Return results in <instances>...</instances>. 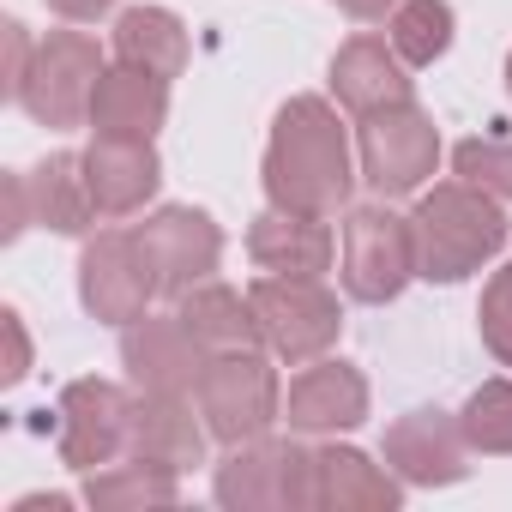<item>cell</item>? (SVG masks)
Listing matches in <instances>:
<instances>
[{
  "mask_svg": "<svg viewBox=\"0 0 512 512\" xmlns=\"http://www.w3.org/2000/svg\"><path fill=\"white\" fill-rule=\"evenodd\" d=\"M350 187H356V169H350V145H344L332 103L290 97L278 109L272 145H266V199L284 211H302V217H338Z\"/></svg>",
  "mask_w": 512,
  "mask_h": 512,
  "instance_id": "1",
  "label": "cell"
},
{
  "mask_svg": "<svg viewBox=\"0 0 512 512\" xmlns=\"http://www.w3.org/2000/svg\"><path fill=\"white\" fill-rule=\"evenodd\" d=\"M410 241H416V278L458 284L506 247V211L494 193L470 181H446L422 193V205L410 211Z\"/></svg>",
  "mask_w": 512,
  "mask_h": 512,
  "instance_id": "2",
  "label": "cell"
},
{
  "mask_svg": "<svg viewBox=\"0 0 512 512\" xmlns=\"http://www.w3.org/2000/svg\"><path fill=\"white\" fill-rule=\"evenodd\" d=\"M193 398H199V416H205L211 440H223V446L266 440L272 422H278V410H284L278 374L253 350H241V356H205V374H199Z\"/></svg>",
  "mask_w": 512,
  "mask_h": 512,
  "instance_id": "3",
  "label": "cell"
},
{
  "mask_svg": "<svg viewBox=\"0 0 512 512\" xmlns=\"http://www.w3.org/2000/svg\"><path fill=\"white\" fill-rule=\"evenodd\" d=\"M247 302L260 314V332H266L272 356H284L290 368H308L338 344L344 314H338V296L320 278H272L266 272L247 290Z\"/></svg>",
  "mask_w": 512,
  "mask_h": 512,
  "instance_id": "4",
  "label": "cell"
},
{
  "mask_svg": "<svg viewBox=\"0 0 512 512\" xmlns=\"http://www.w3.org/2000/svg\"><path fill=\"white\" fill-rule=\"evenodd\" d=\"M97 79H103V49L85 31H49L37 43V55H31V73H25L19 103L43 127H85L91 121Z\"/></svg>",
  "mask_w": 512,
  "mask_h": 512,
  "instance_id": "5",
  "label": "cell"
},
{
  "mask_svg": "<svg viewBox=\"0 0 512 512\" xmlns=\"http://www.w3.org/2000/svg\"><path fill=\"white\" fill-rule=\"evenodd\" d=\"M416 278V241L410 217L386 205H356L344 217V290L368 308L398 302V290Z\"/></svg>",
  "mask_w": 512,
  "mask_h": 512,
  "instance_id": "6",
  "label": "cell"
},
{
  "mask_svg": "<svg viewBox=\"0 0 512 512\" xmlns=\"http://www.w3.org/2000/svg\"><path fill=\"white\" fill-rule=\"evenodd\" d=\"M434 163H440V133L416 103L362 115V175L380 199L416 193L434 175Z\"/></svg>",
  "mask_w": 512,
  "mask_h": 512,
  "instance_id": "7",
  "label": "cell"
},
{
  "mask_svg": "<svg viewBox=\"0 0 512 512\" xmlns=\"http://www.w3.org/2000/svg\"><path fill=\"white\" fill-rule=\"evenodd\" d=\"M61 416V464L67 470H103L127 452V434H133V398L115 386V380H73L55 404Z\"/></svg>",
  "mask_w": 512,
  "mask_h": 512,
  "instance_id": "8",
  "label": "cell"
},
{
  "mask_svg": "<svg viewBox=\"0 0 512 512\" xmlns=\"http://www.w3.org/2000/svg\"><path fill=\"white\" fill-rule=\"evenodd\" d=\"M79 296L109 326L145 320V308L157 296V278H151V260H145V247H139L133 229H109V235L85 241V253H79Z\"/></svg>",
  "mask_w": 512,
  "mask_h": 512,
  "instance_id": "9",
  "label": "cell"
},
{
  "mask_svg": "<svg viewBox=\"0 0 512 512\" xmlns=\"http://www.w3.org/2000/svg\"><path fill=\"white\" fill-rule=\"evenodd\" d=\"M145 260H151V278H157V296H187L193 284H205L223 260V235L205 211L193 205H163L151 211L145 223H133Z\"/></svg>",
  "mask_w": 512,
  "mask_h": 512,
  "instance_id": "10",
  "label": "cell"
},
{
  "mask_svg": "<svg viewBox=\"0 0 512 512\" xmlns=\"http://www.w3.org/2000/svg\"><path fill=\"white\" fill-rule=\"evenodd\" d=\"M464 452H470V440H464L458 416H446V410H410V416H398V422L386 428V440H380V458H386L404 482H416V488H446V482H458V476L470 470Z\"/></svg>",
  "mask_w": 512,
  "mask_h": 512,
  "instance_id": "11",
  "label": "cell"
},
{
  "mask_svg": "<svg viewBox=\"0 0 512 512\" xmlns=\"http://www.w3.org/2000/svg\"><path fill=\"white\" fill-rule=\"evenodd\" d=\"M368 416V380L350 368V362H308L296 380H290V398H284V422L290 434H344Z\"/></svg>",
  "mask_w": 512,
  "mask_h": 512,
  "instance_id": "12",
  "label": "cell"
},
{
  "mask_svg": "<svg viewBox=\"0 0 512 512\" xmlns=\"http://www.w3.org/2000/svg\"><path fill=\"white\" fill-rule=\"evenodd\" d=\"M121 362H127V380L139 392H193L199 374H205V350L187 338V326L169 314V320H133L127 338H121Z\"/></svg>",
  "mask_w": 512,
  "mask_h": 512,
  "instance_id": "13",
  "label": "cell"
},
{
  "mask_svg": "<svg viewBox=\"0 0 512 512\" xmlns=\"http://www.w3.org/2000/svg\"><path fill=\"white\" fill-rule=\"evenodd\" d=\"M79 163H85V187H91L97 217H133L163 181V163H157L151 139H103L97 133Z\"/></svg>",
  "mask_w": 512,
  "mask_h": 512,
  "instance_id": "14",
  "label": "cell"
},
{
  "mask_svg": "<svg viewBox=\"0 0 512 512\" xmlns=\"http://www.w3.org/2000/svg\"><path fill=\"white\" fill-rule=\"evenodd\" d=\"M247 260L272 278H320L332 266V229H326V217H302V211L272 205L247 229Z\"/></svg>",
  "mask_w": 512,
  "mask_h": 512,
  "instance_id": "15",
  "label": "cell"
},
{
  "mask_svg": "<svg viewBox=\"0 0 512 512\" xmlns=\"http://www.w3.org/2000/svg\"><path fill=\"white\" fill-rule=\"evenodd\" d=\"M332 97L350 109V115H380V109H398L410 103V73H404V55L380 37H350L338 55H332Z\"/></svg>",
  "mask_w": 512,
  "mask_h": 512,
  "instance_id": "16",
  "label": "cell"
},
{
  "mask_svg": "<svg viewBox=\"0 0 512 512\" xmlns=\"http://www.w3.org/2000/svg\"><path fill=\"white\" fill-rule=\"evenodd\" d=\"M205 422H193V404L187 392H139L133 398V434H127V452L133 458H151L163 470H193L205 458Z\"/></svg>",
  "mask_w": 512,
  "mask_h": 512,
  "instance_id": "17",
  "label": "cell"
},
{
  "mask_svg": "<svg viewBox=\"0 0 512 512\" xmlns=\"http://www.w3.org/2000/svg\"><path fill=\"white\" fill-rule=\"evenodd\" d=\"M169 115V79L145 73V67H103L97 97H91V127L103 139H151Z\"/></svg>",
  "mask_w": 512,
  "mask_h": 512,
  "instance_id": "18",
  "label": "cell"
},
{
  "mask_svg": "<svg viewBox=\"0 0 512 512\" xmlns=\"http://www.w3.org/2000/svg\"><path fill=\"white\" fill-rule=\"evenodd\" d=\"M217 500L229 512H290V440H241L217 464Z\"/></svg>",
  "mask_w": 512,
  "mask_h": 512,
  "instance_id": "19",
  "label": "cell"
},
{
  "mask_svg": "<svg viewBox=\"0 0 512 512\" xmlns=\"http://www.w3.org/2000/svg\"><path fill=\"white\" fill-rule=\"evenodd\" d=\"M175 320L187 326V338L205 350V356H241V350H260L266 332H260V314H253L247 296H235L229 284H193L187 296H175Z\"/></svg>",
  "mask_w": 512,
  "mask_h": 512,
  "instance_id": "20",
  "label": "cell"
},
{
  "mask_svg": "<svg viewBox=\"0 0 512 512\" xmlns=\"http://www.w3.org/2000/svg\"><path fill=\"white\" fill-rule=\"evenodd\" d=\"M25 193H31V223L55 229V235H79L91 229L97 205H91V187H85V163L79 157H43L31 175H25Z\"/></svg>",
  "mask_w": 512,
  "mask_h": 512,
  "instance_id": "21",
  "label": "cell"
},
{
  "mask_svg": "<svg viewBox=\"0 0 512 512\" xmlns=\"http://www.w3.org/2000/svg\"><path fill=\"white\" fill-rule=\"evenodd\" d=\"M115 61L145 67L157 79H181L187 67V31L169 7H127L115 19Z\"/></svg>",
  "mask_w": 512,
  "mask_h": 512,
  "instance_id": "22",
  "label": "cell"
},
{
  "mask_svg": "<svg viewBox=\"0 0 512 512\" xmlns=\"http://www.w3.org/2000/svg\"><path fill=\"white\" fill-rule=\"evenodd\" d=\"M314 458H320V506L332 512H392L398 506V482L380 464H368L362 452L326 446Z\"/></svg>",
  "mask_w": 512,
  "mask_h": 512,
  "instance_id": "23",
  "label": "cell"
},
{
  "mask_svg": "<svg viewBox=\"0 0 512 512\" xmlns=\"http://www.w3.org/2000/svg\"><path fill=\"white\" fill-rule=\"evenodd\" d=\"M175 476L181 470H163L151 458H127V464H103L91 470L85 482V506L97 512H145V506H175Z\"/></svg>",
  "mask_w": 512,
  "mask_h": 512,
  "instance_id": "24",
  "label": "cell"
},
{
  "mask_svg": "<svg viewBox=\"0 0 512 512\" xmlns=\"http://www.w3.org/2000/svg\"><path fill=\"white\" fill-rule=\"evenodd\" d=\"M392 49L404 67H434L452 49V7L446 0H398L392 7Z\"/></svg>",
  "mask_w": 512,
  "mask_h": 512,
  "instance_id": "25",
  "label": "cell"
},
{
  "mask_svg": "<svg viewBox=\"0 0 512 512\" xmlns=\"http://www.w3.org/2000/svg\"><path fill=\"white\" fill-rule=\"evenodd\" d=\"M458 428H464L470 452L512 458V380H482L470 392V404L458 410Z\"/></svg>",
  "mask_w": 512,
  "mask_h": 512,
  "instance_id": "26",
  "label": "cell"
},
{
  "mask_svg": "<svg viewBox=\"0 0 512 512\" xmlns=\"http://www.w3.org/2000/svg\"><path fill=\"white\" fill-rule=\"evenodd\" d=\"M452 169H458V181H470L494 199H512V139H464L452 151Z\"/></svg>",
  "mask_w": 512,
  "mask_h": 512,
  "instance_id": "27",
  "label": "cell"
},
{
  "mask_svg": "<svg viewBox=\"0 0 512 512\" xmlns=\"http://www.w3.org/2000/svg\"><path fill=\"white\" fill-rule=\"evenodd\" d=\"M482 344L512 368V266L506 272H494L488 278V290H482Z\"/></svg>",
  "mask_w": 512,
  "mask_h": 512,
  "instance_id": "28",
  "label": "cell"
},
{
  "mask_svg": "<svg viewBox=\"0 0 512 512\" xmlns=\"http://www.w3.org/2000/svg\"><path fill=\"white\" fill-rule=\"evenodd\" d=\"M0 332H7V368H0V374H7V386H13V380H25V374H31V344H25V326H19V314H13V308L0 314Z\"/></svg>",
  "mask_w": 512,
  "mask_h": 512,
  "instance_id": "29",
  "label": "cell"
},
{
  "mask_svg": "<svg viewBox=\"0 0 512 512\" xmlns=\"http://www.w3.org/2000/svg\"><path fill=\"white\" fill-rule=\"evenodd\" d=\"M31 37H25V25H7V97H19L25 91V73H31Z\"/></svg>",
  "mask_w": 512,
  "mask_h": 512,
  "instance_id": "30",
  "label": "cell"
},
{
  "mask_svg": "<svg viewBox=\"0 0 512 512\" xmlns=\"http://www.w3.org/2000/svg\"><path fill=\"white\" fill-rule=\"evenodd\" d=\"M31 223V193H25V175H7V241L25 235Z\"/></svg>",
  "mask_w": 512,
  "mask_h": 512,
  "instance_id": "31",
  "label": "cell"
},
{
  "mask_svg": "<svg viewBox=\"0 0 512 512\" xmlns=\"http://www.w3.org/2000/svg\"><path fill=\"white\" fill-rule=\"evenodd\" d=\"M49 7L61 13V19H73V25H91V19H103L115 0H49Z\"/></svg>",
  "mask_w": 512,
  "mask_h": 512,
  "instance_id": "32",
  "label": "cell"
},
{
  "mask_svg": "<svg viewBox=\"0 0 512 512\" xmlns=\"http://www.w3.org/2000/svg\"><path fill=\"white\" fill-rule=\"evenodd\" d=\"M338 7H344L350 19H386V13L398 7V0H338Z\"/></svg>",
  "mask_w": 512,
  "mask_h": 512,
  "instance_id": "33",
  "label": "cell"
},
{
  "mask_svg": "<svg viewBox=\"0 0 512 512\" xmlns=\"http://www.w3.org/2000/svg\"><path fill=\"white\" fill-rule=\"evenodd\" d=\"M67 506H73L67 494H31V500H19L13 512H67Z\"/></svg>",
  "mask_w": 512,
  "mask_h": 512,
  "instance_id": "34",
  "label": "cell"
},
{
  "mask_svg": "<svg viewBox=\"0 0 512 512\" xmlns=\"http://www.w3.org/2000/svg\"><path fill=\"white\" fill-rule=\"evenodd\" d=\"M506 91H512V55H506Z\"/></svg>",
  "mask_w": 512,
  "mask_h": 512,
  "instance_id": "35",
  "label": "cell"
}]
</instances>
